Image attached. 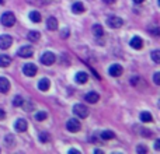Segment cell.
<instances>
[{
    "label": "cell",
    "mask_w": 160,
    "mask_h": 154,
    "mask_svg": "<svg viewBox=\"0 0 160 154\" xmlns=\"http://www.w3.org/2000/svg\"><path fill=\"white\" fill-rule=\"evenodd\" d=\"M49 87H51V81L48 79H41V80H39L38 88L41 91H48V90H49Z\"/></svg>",
    "instance_id": "obj_16"
},
{
    "label": "cell",
    "mask_w": 160,
    "mask_h": 154,
    "mask_svg": "<svg viewBox=\"0 0 160 154\" xmlns=\"http://www.w3.org/2000/svg\"><path fill=\"white\" fill-rule=\"evenodd\" d=\"M14 128H16V130L17 132H25L27 130V128H28V123H27V121H24V119H18V121L16 122V125H14Z\"/></svg>",
    "instance_id": "obj_13"
},
{
    "label": "cell",
    "mask_w": 160,
    "mask_h": 154,
    "mask_svg": "<svg viewBox=\"0 0 160 154\" xmlns=\"http://www.w3.org/2000/svg\"><path fill=\"white\" fill-rule=\"evenodd\" d=\"M150 32H152L153 35H159V28H153V30L150 31Z\"/></svg>",
    "instance_id": "obj_33"
},
{
    "label": "cell",
    "mask_w": 160,
    "mask_h": 154,
    "mask_svg": "<svg viewBox=\"0 0 160 154\" xmlns=\"http://www.w3.org/2000/svg\"><path fill=\"white\" fill-rule=\"evenodd\" d=\"M102 2H104V3H107V4H112V3L115 2V0H102Z\"/></svg>",
    "instance_id": "obj_36"
},
{
    "label": "cell",
    "mask_w": 160,
    "mask_h": 154,
    "mask_svg": "<svg viewBox=\"0 0 160 154\" xmlns=\"http://www.w3.org/2000/svg\"><path fill=\"white\" fill-rule=\"evenodd\" d=\"M11 65V59L7 55H2L0 56V67H7Z\"/></svg>",
    "instance_id": "obj_19"
},
{
    "label": "cell",
    "mask_w": 160,
    "mask_h": 154,
    "mask_svg": "<svg viewBox=\"0 0 160 154\" xmlns=\"http://www.w3.org/2000/svg\"><path fill=\"white\" fill-rule=\"evenodd\" d=\"M136 153H138V154H146L148 153V147L146 146H142V144H141V146L136 147Z\"/></svg>",
    "instance_id": "obj_29"
},
{
    "label": "cell",
    "mask_w": 160,
    "mask_h": 154,
    "mask_svg": "<svg viewBox=\"0 0 160 154\" xmlns=\"http://www.w3.org/2000/svg\"><path fill=\"white\" fill-rule=\"evenodd\" d=\"M152 59L155 63H160V51H153L152 52Z\"/></svg>",
    "instance_id": "obj_28"
},
{
    "label": "cell",
    "mask_w": 160,
    "mask_h": 154,
    "mask_svg": "<svg viewBox=\"0 0 160 154\" xmlns=\"http://www.w3.org/2000/svg\"><path fill=\"white\" fill-rule=\"evenodd\" d=\"M129 44L133 49H141V48L143 46V39H142L141 36H133V38L131 39Z\"/></svg>",
    "instance_id": "obj_12"
},
{
    "label": "cell",
    "mask_w": 160,
    "mask_h": 154,
    "mask_svg": "<svg viewBox=\"0 0 160 154\" xmlns=\"http://www.w3.org/2000/svg\"><path fill=\"white\" fill-rule=\"evenodd\" d=\"M22 102H24V98H22L21 95H16L13 99V105L14 107H21Z\"/></svg>",
    "instance_id": "obj_25"
},
{
    "label": "cell",
    "mask_w": 160,
    "mask_h": 154,
    "mask_svg": "<svg viewBox=\"0 0 160 154\" xmlns=\"http://www.w3.org/2000/svg\"><path fill=\"white\" fill-rule=\"evenodd\" d=\"M155 149H156V150L160 149V140H156V142H155Z\"/></svg>",
    "instance_id": "obj_35"
},
{
    "label": "cell",
    "mask_w": 160,
    "mask_h": 154,
    "mask_svg": "<svg viewBox=\"0 0 160 154\" xmlns=\"http://www.w3.org/2000/svg\"><path fill=\"white\" fill-rule=\"evenodd\" d=\"M153 80H155V84L156 85H160V73H155V76H153Z\"/></svg>",
    "instance_id": "obj_30"
},
{
    "label": "cell",
    "mask_w": 160,
    "mask_h": 154,
    "mask_svg": "<svg viewBox=\"0 0 160 154\" xmlns=\"http://www.w3.org/2000/svg\"><path fill=\"white\" fill-rule=\"evenodd\" d=\"M47 118H48V113L45 112V111H38V112L35 113V121L42 122V121H45Z\"/></svg>",
    "instance_id": "obj_24"
},
{
    "label": "cell",
    "mask_w": 160,
    "mask_h": 154,
    "mask_svg": "<svg viewBox=\"0 0 160 154\" xmlns=\"http://www.w3.org/2000/svg\"><path fill=\"white\" fill-rule=\"evenodd\" d=\"M84 4H83L82 2H76V3H73V6H72V11L75 14H82V13H84Z\"/></svg>",
    "instance_id": "obj_15"
},
{
    "label": "cell",
    "mask_w": 160,
    "mask_h": 154,
    "mask_svg": "<svg viewBox=\"0 0 160 154\" xmlns=\"http://www.w3.org/2000/svg\"><path fill=\"white\" fill-rule=\"evenodd\" d=\"M6 143H7V147H13V146H16V139L11 135H8V136H6Z\"/></svg>",
    "instance_id": "obj_27"
},
{
    "label": "cell",
    "mask_w": 160,
    "mask_h": 154,
    "mask_svg": "<svg viewBox=\"0 0 160 154\" xmlns=\"http://www.w3.org/2000/svg\"><path fill=\"white\" fill-rule=\"evenodd\" d=\"M108 73H110V76H112V77H119V76H122V73H124V69H122L121 65H112V66L108 69Z\"/></svg>",
    "instance_id": "obj_9"
},
{
    "label": "cell",
    "mask_w": 160,
    "mask_h": 154,
    "mask_svg": "<svg viewBox=\"0 0 160 154\" xmlns=\"http://www.w3.org/2000/svg\"><path fill=\"white\" fill-rule=\"evenodd\" d=\"M73 112H75L76 116H79V118L84 119L88 116V108L86 107V105H82V104H76L75 107H73Z\"/></svg>",
    "instance_id": "obj_2"
},
{
    "label": "cell",
    "mask_w": 160,
    "mask_h": 154,
    "mask_svg": "<svg viewBox=\"0 0 160 154\" xmlns=\"http://www.w3.org/2000/svg\"><path fill=\"white\" fill-rule=\"evenodd\" d=\"M114 137H115V133L111 132V130H104L101 133V139H104V140H111Z\"/></svg>",
    "instance_id": "obj_22"
},
{
    "label": "cell",
    "mask_w": 160,
    "mask_h": 154,
    "mask_svg": "<svg viewBox=\"0 0 160 154\" xmlns=\"http://www.w3.org/2000/svg\"><path fill=\"white\" fill-rule=\"evenodd\" d=\"M69 153H76V154H79L80 152H79V150H76V149H70V150H69Z\"/></svg>",
    "instance_id": "obj_37"
},
{
    "label": "cell",
    "mask_w": 160,
    "mask_h": 154,
    "mask_svg": "<svg viewBox=\"0 0 160 154\" xmlns=\"http://www.w3.org/2000/svg\"><path fill=\"white\" fill-rule=\"evenodd\" d=\"M3 3H4V0H0V4H3Z\"/></svg>",
    "instance_id": "obj_39"
},
{
    "label": "cell",
    "mask_w": 160,
    "mask_h": 154,
    "mask_svg": "<svg viewBox=\"0 0 160 154\" xmlns=\"http://www.w3.org/2000/svg\"><path fill=\"white\" fill-rule=\"evenodd\" d=\"M30 20L32 22H39V21H41V14H39L37 10L35 11H31V13H30Z\"/></svg>",
    "instance_id": "obj_23"
},
{
    "label": "cell",
    "mask_w": 160,
    "mask_h": 154,
    "mask_svg": "<svg viewBox=\"0 0 160 154\" xmlns=\"http://www.w3.org/2000/svg\"><path fill=\"white\" fill-rule=\"evenodd\" d=\"M80 128H82V123H80V121H78V119H75V118L69 119V121L66 122V129L72 133H78L80 130Z\"/></svg>",
    "instance_id": "obj_3"
},
{
    "label": "cell",
    "mask_w": 160,
    "mask_h": 154,
    "mask_svg": "<svg viewBox=\"0 0 160 154\" xmlns=\"http://www.w3.org/2000/svg\"><path fill=\"white\" fill-rule=\"evenodd\" d=\"M39 38H41V34H39L38 31H30V32H28V39H30L31 42L39 41Z\"/></svg>",
    "instance_id": "obj_20"
},
{
    "label": "cell",
    "mask_w": 160,
    "mask_h": 154,
    "mask_svg": "<svg viewBox=\"0 0 160 154\" xmlns=\"http://www.w3.org/2000/svg\"><path fill=\"white\" fill-rule=\"evenodd\" d=\"M6 118V112L3 109H0V119H4Z\"/></svg>",
    "instance_id": "obj_34"
},
{
    "label": "cell",
    "mask_w": 160,
    "mask_h": 154,
    "mask_svg": "<svg viewBox=\"0 0 160 154\" xmlns=\"http://www.w3.org/2000/svg\"><path fill=\"white\" fill-rule=\"evenodd\" d=\"M86 101L87 102H90V104H96V102H98V99H100V95L96 93V91H90V93H87L86 94Z\"/></svg>",
    "instance_id": "obj_10"
},
{
    "label": "cell",
    "mask_w": 160,
    "mask_h": 154,
    "mask_svg": "<svg viewBox=\"0 0 160 154\" xmlns=\"http://www.w3.org/2000/svg\"><path fill=\"white\" fill-rule=\"evenodd\" d=\"M17 53H18L20 58H31V56L34 55V49L31 46H28V45H25V46L20 48Z\"/></svg>",
    "instance_id": "obj_7"
},
{
    "label": "cell",
    "mask_w": 160,
    "mask_h": 154,
    "mask_svg": "<svg viewBox=\"0 0 160 154\" xmlns=\"http://www.w3.org/2000/svg\"><path fill=\"white\" fill-rule=\"evenodd\" d=\"M68 36H69V30L65 28V30H62V38H68Z\"/></svg>",
    "instance_id": "obj_32"
},
{
    "label": "cell",
    "mask_w": 160,
    "mask_h": 154,
    "mask_svg": "<svg viewBox=\"0 0 160 154\" xmlns=\"http://www.w3.org/2000/svg\"><path fill=\"white\" fill-rule=\"evenodd\" d=\"M142 132H143V133H142V135H143L145 137H152V132H150V130L143 129V130H142Z\"/></svg>",
    "instance_id": "obj_31"
},
{
    "label": "cell",
    "mask_w": 160,
    "mask_h": 154,
    "mask_svg": "<svg viewBox=\"0 0 160 154\" xmlns=\"http://www.w3.org/2000/svg\"><path fill=\"white\" fill-rule=\"evenodd\" d=\"M87 80H88V75L86 72H79L78 75H76V81H78L79 84H84Z\"/></svg>",
    "instance_id": "obj_17"
},
{
    "label": "cell",
    "mask_w": 160,
    "mask_h": 154,
    "mask_svg": "<svg viewBox=\"0 0 160 154\" xmlns=\"http://www.w3.org/2000/svg\"><path fill=\"white\" fill-rule=\"evenodd\" d=\"M133 2H135V3H143L145 0H133Z\"/></svg>",
    "instance_id": "obj_38"
},
{
    "label": "cell",
    "mask_w": 160,
    "mask_h": 154,
    "mask_svg": "<svg viewBox=\"0 0 160 154\" xmlns=\"http://www.w3.org/2000/svg\"><path fill=\"white\" fill-rule=\"evenodd\" d=\"M141 121L142 122H145V123H148V122H153V116H152V113L150 112H142L141 113Z\"/></svg>",
    "instance_id": "obj_21"
},
{
    "label": "cell",
    "mask_w": 160,
    "mask_h": 154,
    "mask_svg": "<svg viewBox=\"0 0 160 154\" xmlns=\"http://www.w3.org/2000/svg\"><path fill=\"white\" fill-rule=\"evenodd\" d=\"M22 73L28 77H34L37 75V66L34 63H27L22 67Z\"/></svg>",
    "instance_id": "obj_6"
},
{
    "label": "cell",
    "mask_w": 160,
    "mask_h": 154,
    "mask_svg": "<svg viewBox=\"0 0 160 154\" xmlns=\"http://www.w3.org/2000/svg\"><path fill=\"white\" fill-rule=\"evenodd\" d=\"M0 21H2V24L4 25V27H13V25L16 24V17H14L13 13L7 11V13H4V14L2 16Z\"/></svg>",
    "instance_id": "obj_1"
},
{
    "label": "cell",
    "mask_w": 160,
    "mask_h": 154,
    "mask_svg": "<svg viewBox=\"0 0 160 154\" xmlns=\"http://www.w3.org/2000/svg\"><path fill=\"white\" fill-rule=\"evenodd\" d=\"M10 90V81L6 77H0V93L6 94Z\"/></svg>",
    "instance_id": "obj_11"
},
{
    "label": "cell",
    "mask_w": 160,
    "mask_h": 154,
    "mask_svg": "<svg viewBox=\"0 0 160 154\" xmlns=\"http://www.w3.org/2000/svg\"><path fill=\"white\" fill-rule=\"evenodd\" d=\"M107 24L110 25L111 28H119V27H122V24H124V20H122L121 17L112 16V17H110V18L107 20Z\"/></svg>",
    "instance_id": "obj_5"
},
{
    "label": "cell",
    "mask_w": 160,
    "mask_h": 154,
    "mask_svg": "<svg viewBox=\"0 0 160 154\" xmlns=\"http://www.w3.org/2000/svg\"><path fill=\"white\" fill-rule=\"evenodd\" d=\"M55 60H56V58H55V55H53L52 52H45L44 55L41 56V62L44 65H47V66L53 65V63H55Z\"/></svg>",
    "instance_id": "obj_4"
},
{
    "label": "cell",
    "mask_w": 160,
    "mask_h": 154,
    "mask_svg": "<svg viewBox=\"0 0 160 154\" xmlns=\"http://www.w3.org/2000/svg\"><path fill=\"white\" fill-rule=\"evenodd\" d=\"M51 139V136L48 135V132H41L39 133V140H41V143H48Z\"/></svg>",
    "instance_id": "obj_26"
},
{
    "label": "cell",
    "mask_w": 160,
    "mask_h": 154,
    "mask_svg": "<svg viewBox=\"0 0 160 154\" xmlns=\"http://www.w3.org/2000/svg\"><path fill=\"white\" fill-rule=\"evenodd\" d=\"M13 44V38L10 35H0V49H8Z\"/></svg>",
    "instance_id": "obj_8"
},
{
    "label": "cell",
    "mask_w": 160,
    "mask_h": 154,
    "mask_svg": "<svg viewBox=\"0 0 160 154\" xmlns=\"http://www.w3.org/2000/svg\"><path fill=\"white\" fill-rule=\"evenodd\" d=\"M47 28L49 31H56L58 30V20H56L55 17H49V18L47 20Z\"/></svg>",
    "instance_id": "obj_14"
},
{
    "label": "cell",
    "mask_w": 160,
    "mask_h": 154,
    "mask_svg": "<svg viewBox=\"0 0 160 154\" xmlns=\"http://www.w3.org/2000/svg\"><path fill=\"white\" fill-rule=\"evenodd\" d=\"M91 31H93V34H94V35H96V36H102V35H104V28H102L100 24L93 25V28H91Z\"/></svg>",
    "instance_id": "obj_18"
}]
</instances>
